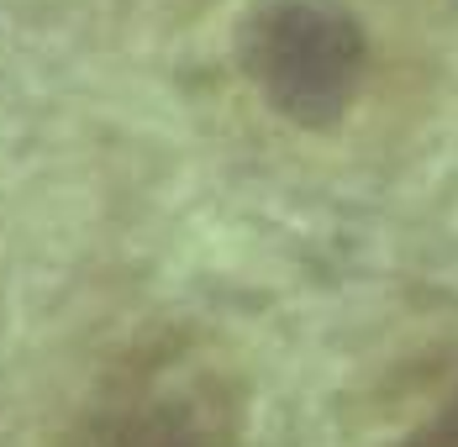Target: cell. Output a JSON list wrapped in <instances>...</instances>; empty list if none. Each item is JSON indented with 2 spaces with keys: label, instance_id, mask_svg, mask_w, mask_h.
I'll use <instances>...</instances> for the list:
<instances>
[{
  "label": "cell",
  "instance_id": "6da1fadb",
  "mask_svg": "<svg viewBox=\"0 0 458 447\" xmlns=\"http://www.w3.org/2000/svg\"><path fill=\"white\" fill-rule=\"evenodd\" d=\"M248 379L237 358L190 326L142 337L90 395L74 447H242Z\"/></svg>",
  "mask_w": 458,
  "mask_h": 447
},
{
  "label": "cell",
  "instance_id": "7a4b0ae2",
  "mask_svg": "<svg viewBox=\"0 0 458 447\" xmlns=\"http://www.w3.org/2000/svg\"><path fill=\"white\" fill-rule=\"evenodd\" d=\"M242 74L301 132L348 122L369 80V32L337 0H269L242 27Z\"/></svg>",
  "mask_w": 458,
  "mask_h": 447
},
{
  "label": "cell",
  "instance_id": "3957f363",
  "mask_svg": "<svg viewBox=\"0 0 458 447\" xmlns=\"http://www.w3.org/2000/svg\"><path fill=\"white\" fill-rule=\"evenodd\" d=\"M390 447H458V363L443 374V384L421 401L411 426Z\"/></svg>",
  "mask_w": 458,
  "mask_h": 447
}]
</instances>
